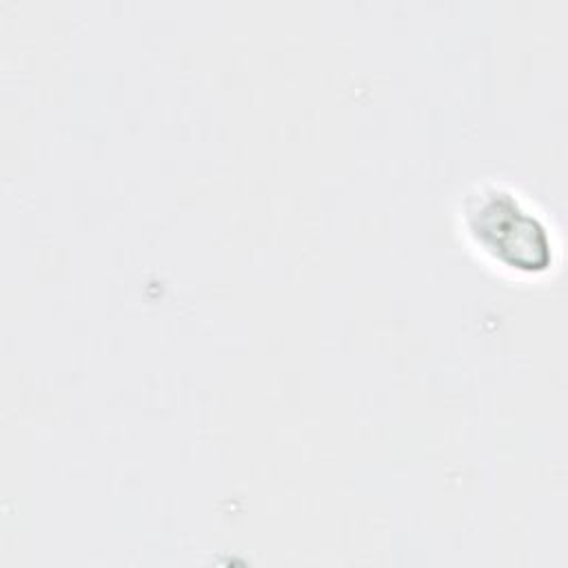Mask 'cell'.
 Wrapping results in <instances>:
<instances>
[{
  "mask_svg": "<svg viewBox=\"0 0 568 568\" xmlns=\"http://www.w3.org/2000/svg\"><path fill=\"white\" fill-rule=\"evenodd\" d=\"M464 222L481 251L506 268L535 273L552 260L548 229L506 189L481 186L468 195Z\"/></svg>",
  "mask_w": 568,
  "mask_h": 568,
  "instance_id": "obj_1",
  "label": "cell"
}]
</instances>
